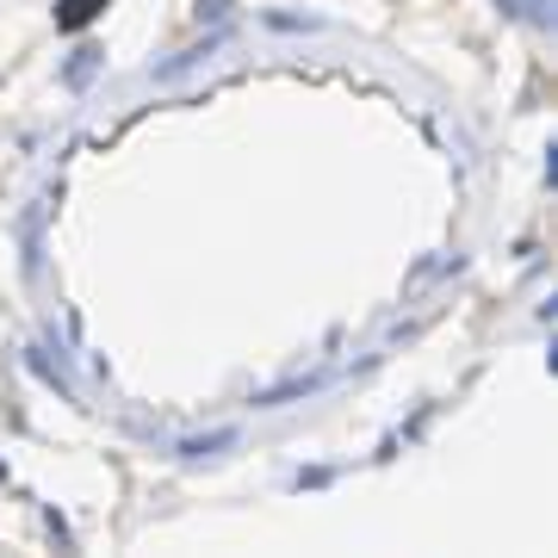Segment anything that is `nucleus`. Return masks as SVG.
<instances>
[{"instance_id":"6e6552de","label":"nucleus","mask_w":558,"mask_h":558,"mask_svg":"<svg viewBox=\"0 0 558 558\" xmlns=\"http://www.w3.org/2000/svg\"><path fill=\"white\" fill-rule=\"evenodd\" d=\"M490 7H497L502 20H515V0H490Z\"/></svg>"},{"instance_id":"f03ea898","label":"nucleus","mask_w":558,"mask_h":558,"mask_svg":"<svg viewBox=\"0 0 558 558\" xmlns=\"http://www.w3.org/2000/svg\"><path fill=\"white\" fill-rule=\"evenodd\" d=\"M236 447H242V428H236V422H223V428H205V435L174 440L180 465H205V459H223V453H236Z\"/></svg>"},{"instance_id":"7ed1b4c3","label":"nucleus","mask_w":558,"mask_h":558,"mask_svg":"<svg viewBox=\"0 0 558 558\" xmlns=\"http://www.w3.org/2000/svg\"><path fill=\"white\" fill-rule=\"evenodd\" d=\"M218 44H223V32H211V38H205V44H193V50H174L168 62H156V69H149V81H156V87H168V81L193 75V69H199V62L211 57V50H218Z\"/></svg>"},{"instance_id":"20e7f679","label":"nucleus","mask_w":558,"mask_h":558,"mask_svg":"<svg viewBox=\"0 0 558 558\" xmlns=\"http://www.w3.org/2000/svg\"><path fill=\"white\" fill-rule=\"evenodd\" d=\"M38 223H44L38 205H25L20 218H13V236H20V248H25V255H20L25 274H38V260H44V248H38Z\"/></svg>"},{"instance_id":"0eeeda50","label":"nucleus","mask_w":558,"mask_h":558,"mask_svg":"<svg viewBox=\"0 0 558 558\" xmlns=\"http://www.w3.org/2000/svg\"><path fill=\"white\" fill-rule=\"evenodd\" d=\"M193 20H199V25H223V20H230V0H199V7H193Z\"/></svg>"},{"instance_id":"f257e3e1","label":"nucleus","mask_w":558,"mask_h":558,"mask_svg":"<svg viewBox=\"0 0 558 558\" xmlns=\"http://www.w3.org/2000/svg\"><path fill=\"white\" fill-rule=\"evenodd\" d=\"M100 75H106V44H94V38H81L75 50L57 62V87L62 94H87Z\"/></svg>"},{"instance_id":"423d86ee","label":"nucleus","mask_w":558,"mask_h":558,"mask_svg":"<svg viewBox=\"0 0 558 558\" xmlns=\"http://www.w3.org/2000/svg\"><path fill=\"white\" fill-rule=\"evenodd\" d=\"M267 25H274V32H323L317 13H267Z\"/></svg>"},{"instance_id":"39448f33","label":"nucleus","mask_w":558,"mask_h":558,"mask_svg":"<svg viewBox=\"0 0 558 558\" xmlns=\"http://www.w3.org/2000/svg\"><path fill=\"white\" fill-rule=\"evenodd\" d=\"M515 20H527L539 32V38H553L558 25V0H515Z\"/></svg>"}]
</instances>
